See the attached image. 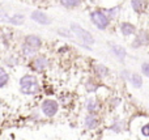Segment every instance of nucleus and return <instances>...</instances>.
Wrapping results in <instances>:
<instances>
[{
    "label": "nucleus",
    "mask_w": 149,
    "mask_h": 140,
    "mask_svg": "<svg viewBox=\"0 0 149 140\" xmlns=\"http://www.w3.org/2000/svg\"><path fill=\"white\" fill-rule=\"evenodd\" d=\"M8 22L13 24V25H21V24L24 22V16L22 15H15L12 16V17H9V20H8Z\"/></svg>",
    "instance_id": "11"
},
{
    "label": "nucleus",
    "mask_w": 149,
    "mask_h": 140,
    "mask_svg": "<svg viewBox=\"0 0 149 140\" xmlns=\"http://www.w3.org/2000/svg\"><path fill=\"white\" fill-rule=\"evenodd\" d=\"M132 8L136 12H140L143 8V0H132Z\"/></svg>",
    "instance_id": "17"
},
{
    "label": "nucleus",
    "mask_w": 149,
    "mask_h": 140,
    "mask_svg": "<svg viewBox=\"0 0 149 140\" xmlns=\"http://www.w3.org/2000/svg\"><path fill=\"white\" fill-rule=\"evenodd\" d=\"M8 20H9V16L1 10V12H0V22H5V21H8Z\"/></svg>",
    "instance_id": "20"
},
{
    "label": "nucleus",
    "mask_w": 149,
    "mask_h": 140,
    "mask_svg": "<svg viewBox=\"0 0 149 140\" xmlns=\"http://www.w3.org/2000/svg\"><path fill=\"white\" fill-rule=\"evenodd\" d=\"M141 71H143V73H144L145 76H149V63H145V64H143Z\"/></svg>",
    "instance_id": "21"
},
{
    "label": "nucleus",
    "mask_w": 149,
    "mask_h": 140,
    "mask_svg": "<svg viewBox=\"0 0 149 140\" xmlns=\"http://www.w3.org/2000/svg\"><path fill=\"white\" fill-rule=\"evenodd\" d=\"M97 109V104H95L94 100H89V102H88V110L89 111H94V110Z\"/></svg>",
    "instance_id": "19"
},
{
    "label": "nucleus",
    "mask_w": 149,
    "mask_h": 140,
    "mask_svg": "<svg viewBox=\"0 0 149 140\" xmlns=\"http://www.w3.org/2000/svg\"><path fill=\"white\" fill-rule=\"evenodd\" d=\"M97 71H98V73H100L101 76H106V75H107V68H106L105 65H102V64L97 65Z\"/></svg>",
    "instance_id": "18"
},
{
    "label": "nucleus",
    "mask_w": 149,
    "mask_h": 140,
    "mask_svg": "<svg viewBox=\"0 0 149 140\" xmlns=\"http://www.w3.org/2000/svg\"><path fill=\"white\" fill-rule=\"evenodd\" d=\"M71 29H72L73 33L76 34L79 38H81L85 43H89V45L94 43V38L92 37V34H90L89 31L84 30V29H82L80 25H77V24H72V25H71Z\"/></svg>",
    "instance_id": "2"
},
{
    "label": "nucleus",
    "mask_w": 149,
    "mask_h": 140,
    "mask_svg": "<svg viewBox=\"0 0 149 140\" xmlns=\"http://www.w3.org/2000/svg\"><path fill=\"white\" fill-rule=\"evenodd\" d=\"M116 10H118V8H113V9H110V10H109V16H110L111 18H113V17H115V15H116Z\"/></svg>",
    "instance_id": "23"
},
{
    "label": "nucleus",
    "mask_w": 149,
    "mask_h": 140,
    "mask_svg": "<svg viewBox=\"0 0 149 140\" xmlns=\"http://www.w3.org/2000/svg\"><path fill=\"white\" fill-rule=\"evenodd\" d=\"M47 64H49V62L45 56H38L33 60V68L36 71H43L47 67Z\"/></svg>",
    "instance_id": "7"
},
{
    "label": "nucleus",
    "mask_w": 149,
    "mask_h": 140,
    "mask_svg": "<svg viewBox=\"0 0 149 140\" xmlns=\"http://www.w3.org/2000/svg\"><path fill=\"white\" fill-rule=\"evenodd\" d=\"M111 49H113V52L115 54L116 58H119V59H122V60L126 58V50H124L123 47L118 46V45H113V46H111Z\"/></svg>",
    "instance_id": "9"
},
{
    "label": "nucleus",
    "mask_w": 149,
    "mask_h": 140,
    "mask_svg": "<svg viewBox=\"0 0 149 140\" xmlns=\"http://www.w3.org/2000/svg\"><path fill=\"white\" fill-rule=\"evenodd\" d=\"M8 80H9V76H8L7 71H5L3 67H0V88L7 85Z\"/></svg>",
    "instance_id": "10"
},
{
    "label": "nucleus",
    "mask_w": 149,
    "mask_h": 140,
    "mask_svg": "<svg viewBox=\"0 0 149 140\" xmlns=\"http://www.w3.org/2000/svg\"><path fill=\"white\" fill-rule=\"evenodd\" d=\"M42 111L47 117H54L58 111V102L54 100H46L42 104Z\"/></svg>",
    "instance_id": "4"
},
{
    "label": "nucleus",
    "mask_w": 149,
    "mask_h": 140,
    "mask_svg": "<svg viewBox=\"0 0 149 140\" xmlns=\"http://www.w3.org/2000/svg\"><path fill=\"white\" fill-rule=\"evenodd\" d=\"M141 134L144 136H149V125H145L144 127L141 128Z\"/></svg>",
    "instance_id": "22"
},
{
    "label": "nucleus",
    "mask_w": 149,
    "mask_h": 140,
    "mask_svg": "<svg viewBox=\"0 0 149 140\" xmlns=\"http://www.w3.org/2000/svg\"><path fill=\"white\" fill-rule=\"evenodd\" d=\"M85 126H86L88 128H95V126H97V119H95L93 115H89V117H86V119H85Z\"/></svg>",
    "instance_id": "13"
},
{
    "label": "nucleus",
    "mask_w": 149,
    "mask_h": 140,
    "mask_svg": "<svg viewBox=\"0 0 149 140\" xmlns=\"http://www.w3.org/2000/svg\"><path fill=\"white\" fill-rule=\"evenodd\" d=\"M22 54L25 55V56H31V55L36 54V50L30 49V47H28L26 45H24L22 46Z\"/></svg>",
    "instance_id": "16"
},
{
    "label": "nucleus",
    "mask_w": 149,
    "mask_h": 140,
    "mask_svg": "<svg viewBox=\"0 0 149 140\" xmlns=\"http://www.w3.org/2000/svg\"><path fill=\"white\" fill-rule=\"evenodd\" d=\"M31 20H34L38 24H42V25H49L50 24V18L47 17L46 13L41 12V10H34L31 13Z\"/></svg>",
    "instance_id": "6"
},
{
    "label": "nucleus",
    "mask_w": 149,
    "mask_h": 140,
    "mask_svg": "<svg viewBox=\"0 0 149 140\" xmlns=\"http://www.w3.org/2000/svg\"><path fill=\"white\" fill-rule=\"evenodd\" d=\"M147 42H148V37H147V34L143 33L141 36L137 37V39L134 42V47H137V46H140V45H145Z\"/></svg>",
    "instance_id": "14"
},
{
    "label": "nucleus",
    "mask_w": 149,
    "mask_h": 140,
    "mask_svg": "<svg viewBox=\"0 0 149 140\" xmlns=\"http://www.w3.org/2000/svg\"><path fill=\"white\" fill-rule=\"evenodd\" d=\"M20 91L24 94H36L39 91V84L36 76L25 75L20 79Z\"/></svg>",
    "instance_id": "1"
},
{
    "label": "nucleus",
    "mask_w": 149,
    "mask_h": 140,
    "mask_svg": "<svg viewBox=\"0 0 149 140\" xmlns=\"http://www.w3.org/2000/svg\"><path fill=\"white\" fill-rule=\"evenodd\" d=\"M120 30L124 36H131V34L135 33V26L131 25V24H128V22H123L120 25Z\"/></svg>",
    "instance_id": "8"
},
{
    "label": "nucleus",
    "mask_w": 149,
    "mask_h": 140,
    "mask_svg": "<svg viewBox=\"0 0 149 140\" xmlns=\"http://www.w3.org/2000/svg\"><path fill=\"white\" fill-rule=\"evenodd\" d=\"M92 21L98 29H106L109 25V18L105 16V13L98 12V10L92 13Z\"/></svg>",
    "instance_id": "3"
},
{
    "label": "nucleus",
    "mask_w": 149,
    "mask_h": 140,
    "mask_svg": "<svg viewBox=\"0 0 149 140\" xmlns=\"http://www.w3.org/2000/svg\"><path fill=\"white\" fill-rule=\"evenodd\" d=\"M80 1H81V0H60V3H62L64 7H68V8L76 7V5L80 4Z\"/></svg>",
    "instance_id": "15"
},
{
    "label": "nucleus",
    "mask_w": 149,
    "mask_h": 140,
    "mask_svg": "<svg viewBox=\"0 0 149 140\" xmlns=\"http://www.w3.org/2000/svg\"><path fill=\"white\" fill-rule=\"evenodd\" d=\"M131 83H132V85H134L135 88H140L141 84H143V80H141V77H140L137 73H134V75L131 76Z\"/></svg>",
    "instance_id": "12"
},
{
    "label": "nucleus",
    "mask_w": 149,
    "mask_h": 140,
    "mask_svg": "<svg viewBox=\"0 0 149 140\" xmlns=\"http://www.w3.org/2000/svg\"><path fill=\"white\" fill-rule=\"evenodd\" d=\"M25 45L28 47H30V49H33V50H38L39 47L42 46V41H41V38L39 37H37V36H28L25 38Z\"/></svg>",
    "instance_id": "5"
}]
</instances>
